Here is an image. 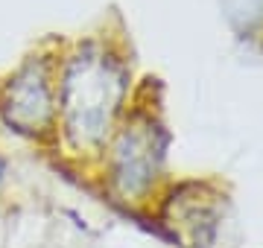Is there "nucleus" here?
<instances>
[{"instance_id":"nucleus-1","label":"nucleus","mask_w":263,"mask_h":248,"mask_svg":"<svg viewBox=\"0 0 263 248\" xmlns=\"http://www.w3.org/2000/svg\"><path fill=\"white\" fill-rule=\"evenodd\" d=\"M123 91L120 70L100 50L85 47L62 73V117L70 146L100 143Z\"/></svg>"},{"instance_id":"nucleus-3","label":"nucleus","mask_w":263,"mask_h":248,"mask_svg":"<svg viewBox=\"0 0 263 248\" xmlns=\"http://www.w3.org/2000/svg\"><path fill=\"white\" fill-rule=\"evenodd\" d=\"M3 178H6V161L0 158V184H3Z\"/></svg>"},{"instance_id":"nucleus-2","label":"nucleus","mask_w":263,"mask_h":248,"mask_svg":"<svg viewBox=\"0 0 263 248\" xmlns=\"http://www.w3.org/2000/svg\"><path fill=\"white\" fill-rule=\"evenodd\" d=\"M3 120L21 134H35L53 117V88H50V65L44 58H29L9 79L6 94L0 99Z\"/></svg>"}]
</instances>
